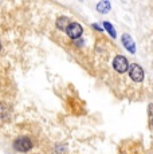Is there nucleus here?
Listing matches in <instances>:
<instances>
[{
    "mask_svg": "<svg viewBox=\"0 0 153 154\" xmlns=\"http://www.w3.org/2000/svg\"><path fill=\"white\" fill-rule=\"evenodd\" d=\"M104 28H105V29H106V31L109 32V35H110V36L113 38V39L117 36V34H116V29H114V27H113V26H111L109 22H104Z\"/></svg>",
    "mask_w": 153,
    "mask_h": 154,
    "instance_id": "8",
    "label": "nucleus"
},
{
    "mask_svg": "<svg viewBox=\"0 0 153 154\" xmlns=\"http://www.w3.org/2000/svg\"><path fill=\"white\" fill-rule=\"evenodd\" d=\"M121 42L123 44V47H125V48L128 50L130 54H134V52H136V43H134L133 38H132L130 35L123 34L122 38H121Z\"/></svg>",
    "mask_w": 153,
    "mask_h": 154,
    "instance_id": "5",
    "label": "nucleus"
},
{
    "mask_svg": "<svg viewBox=\"0 0 153 154\" xmlns=\"http://www.w3.org/2000/svg\"><path fill=\"white\" fill-rule=\"evenodd\" d=\"M32 147V142L30 138L27 137H19L14 141V149L16 152H22V153H27L30 152Z\"/></svg>",
    "mask_w": 153,
    "mask_h": 154,
    "instance_id": "1",
    "label": "nucleus"
},
{
    "mask_svg": "<svg viewBox=\"0 0 153 154\" xmlns=\"http://www.w3.org/2000/svg\"><path fill=\"white\" fill-rule=\"evenodd\" d=\"M110 7H111L110 2H109V0H104V2H99L98 4H97V11L101 14H108L109 11H110Z\"/></svg>",
    "mask_w": 153,
    "mask_h": 154,
    "instance_id": "6",
    "label": "nucleus"
},
{
    "mask_svg": "<svg viewBox=\"0 0 153 154\" xmlns=\"http://www.w3.org/2000/svg\"><path fill=\"white\" fill-rule=\"evenodd\" d=\"M69 24H70V20H69V17H66V16H62L57 20V27L59 29H62V31H66V28L69 27Z\"/></svg>",
    "mask_w": 153,
    "mask_h": 154,
    "instance_id": "7",
    "label": "nucleus"
},
{
    "mask_svg": "<svg viewBox=\"0 0 153 154\" xmlns=\"http://www.w3.org/2000/svg\"><path fill=\"white\" fill-rule=\"evenodd\" d=\"M144 75L145 74H144V70L140 64H136V63L129 64V76H130L132 81L140 83V82L144 81Z\"/></svg>",
    "mask_w": 153,
    "mask_h": 154,
    "instance_id": "2",
    "label": "nucleus"
},
{
    "mask_svg": "<svg viewBox=\"0 0 153 154\" xmlns=\"http://www.w3.org/2000/svg\"><path fill=\"white\" fill-rule=\"evenodd\" d=\"M0 50H2V44H0Z\"/></svg>",
    "mask_w": 153,
    "mask_h": 154,
    "instance_id": "10",
    "label": "nucleus"
},
{
    "mask_svg": "<svg viewBox=\"0 0 153 154\" xmlns=\"http://www.w3.org/2000/svg\"><path fill=\"white\" fill-rule=\"evenodd\" d=\"M66 34H67V36L71 38L73 40H76L78 38L82 36V34H83V28H82V26L79 24V23L71 22L69 24V27L66 28Z\"/></svg>",
    "mask_w": 153,
    "mask_h": 154,
    "instance_id": "3",
    "label": "nucleus"
},
{
    "mask_svg": "<svg viewBox=\"0 0 153 154\" xmlns=\"http://www.w3.org/2000/svg\"><path fill=\"white\" fill-rule=\"evenodd\" d=\"M113 69L116 70L118 74H123L125 71H128L129 70L128 59L122 55H117L113 60Z\"/></svg>",
    "mask_w": 153,
    "mask_h": 154,
    "instance_id": "4",
    "label": "nucleus"
},
{
    "mask_svg": "<svg viewBox=\"0 0 153 154\" xmlns=\"http://www.w3.org/2000/svg\"><path fill=\"white\" fill-rule=\"evenodd\" d=\"M93 28H95L97 31L102 32V27H101V26H98V24H93Z\"/></svg>",
    "mask_w": 153,
    "mask_h": 154,
    "instance_id": "9",
    "label": "nucleus"
},
{
    "mask_svg": "<svg viewBox=\"0 0 153 154\" xmlns=\"http://www.w3.org/2000/svg\"><path fill=\"white\" fill-rule=\"evenodd\" d=\"M152 123H153V121H152Z\"/></svg>",
    "mask_w": 153,
    "mask_h": 154,
    "instance_id": "11",
    "label": "nucleus"
}]
</instances>
